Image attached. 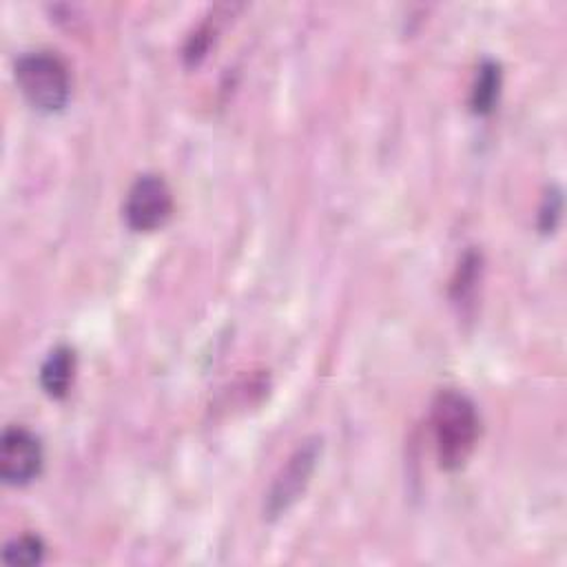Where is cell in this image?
<instances>
[{"label":"cell","instance_id":"ba28073f","mask_svg":"<svg viewBox=\"0 0 567 567\" xmlns=\"http://www.w3.org/2000/svg\"><path fill=\"white\" fill-rule=\"evenodd\" d=\"M42 556H44V543L40 536H33V534H22L11 538L2 551V560L7 565H24V567L38 565Z\"/></svg>","mask_w":567,"mask_h":567},{"label":"cell","instance_id":"8992f818","mask_svg":"<svg viewBox=\"0 0 567 567\" xmlns=\"http://www.w3.org/2000/svg\"><path fill=\"white\" fill-rule=\"evenodd\" d=\"M75 377V352L69 346H55L40 368V385L53 396L62 399L69 394Z\"/></svg>","mask_w":567,"mask_h":567},{"label":"cell","instance_id":"6da1fadb","mask_svg":"<svg viewBox=\"0 0 567 567\" xmlns=\"http://www.w3.org/2000/svg\"><path fill=\"white\" fill-rule=\"evenodd\" d=\"M430 430L443 470H461L476 450L481 416L474 401L458 390H441L430 405Z\"/></svg>","mask_w":567,"mask_h":567},{"label":"cell","instance_id":"5b68a950","mask_svg":"<svg viewBox=\"0 0 567 567\" xmlns=\"http://www.w3.org/2000/svg\"><path fill=\"white\" fill-rule=\"evenodd\" d=\"M44 463L40 439L22 427L9 425L0 439V476L9 485H27L40 476Z\"/></svg>","mask_w":567,"mask_h":567},{"label":"cell","instance_id":"7a4b0ae2","mask_svg":"<svg viewBox=\"0 0 567 567\" xmlns=\"http://www.w3.org/2000/svg\"><path fill=\"white\" fill-rule=\"evenodd\" d=\"M16 82L24 100L42 113L62 111L71 97V75L51 51H29L16 62Z\"/></svg>","mask_w":567,"mask_h":567},{"label":"cell","instance_id":"277c9868","mask_svg":"<svg viewBox=\"0 0 567 567\" xmlns=\"http://www.w3.org/2000/svg\"><path fill=\"white\" fill-rule=\"evenodd\" d=\"M124 221L131 230L151 233L162 228L173 215V193L164 177L144 173L126 190Z\"/></svg>","mask_w":567,"mask_h":567},{"label":"cell","instance_id":"3957f363","mask_svg":"<svg viewBox=\"0 0 567 567\" xmlns=\"http://www.w3.org/2000/svg\"><path fill=\"white\" fill-rule=\"evenodd\" d=\"M319 452H321V441L310 439V441H303L288 456V461L281 465V470L277 472V476L272 478L266 492V498H264L266 518H277L286 514L299 501V496L306 492L310 483V476L315 474Z\"/></svg>","mask_w":567,"mask_h":567},{"label":"cell","instance_id":"52a82bcc","mask_svg":"<svg viewBox=\"0 0 567 567\" xmlns=\"http://www.w3.org/2000/svg\"><path fill=\"white\" fill-rule=\"evenodd\" d=\"M501 91V69L496 62H483L476 69L474 86H472V111L478 115H487L494 111V104L498 102Z\"/></svg>","mask_w":567,"mask_h":567}]
</instances>
